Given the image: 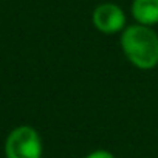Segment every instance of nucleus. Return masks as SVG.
<instances>
[{
  "label": "nucleus",
  "mask_w": 158,
  "mask_h": 158,
  "mask_svg": "<svg viewBox=\"0 0 158 158\" xmlns=\"http://www.w3.org/2000/svg\"><path fill=\"white\" fill-rule=\"evenodd\" d=\"M42 139L31 126H19L10 132L5 141L6 158H42Z\"/></svg>",
  "instance_id": "f03ea898"
},
{
  "label": "nucleus",
  "mask_w": 158,
  "mask_h": 158,
  "mask_svg": "<svg viewBox=\"0 0 158 158\" xmlns=\"http://www.w3.org/2000/svg\"><path fill=\"white\" fill-rule=\"evenodd\" d=\"M121 50L127 60L139 70H152L158 65V34L152 27L133 23L123 30Z\"/></svg>",
  "instance_id": "f257e3e1"
},
{
  "label": "nucleus",
  "mask_w": 158,
  "mask_h": 158,
  "mask_svg": "<svg viewBox=\"0 0 158 158\" xmlns=\"http://www.w3.org/2000/svg\"><path fill=\"white\" fill-rule=\"evenodd\" d=\"M84 158H115V155L109 150H104V149H98V150H93L90 152L89 155H85Z\"/></svg>",
  "instance_id": "39448f33"
},
{
  "label": "nucleus",
  "mask_w": 158,
  "mask_h": 158,
  "mask_svg": "<svg viewBox=\"0 0 158 158\" xmlns=\"http://www.w3.org/2000/svg\"><path fill=\"white\" fill-rule=\"evenodd\" d=\"M130 13L136 23L153 27L158 23V0H133Z\"/></svg>",
  "instance_id": "20e7f679"
},
{
  "label": "nucleus",
  "mask_w": 158,
  "mask_h": 158,
  "mask_svg": "<svg viewBox=\"0 0 158 158\" xmlns=\"http://www.w3.org/2000/svg\"><path fill=\"white\" fill-rule=\"evenodd\" d=\"M92 23L102 34L123 33V30L126 28V14L119 5L106 2L93 10Z\"/></svg>",
  "instance_id": "7ed1b4c3"
}]
</instances>
